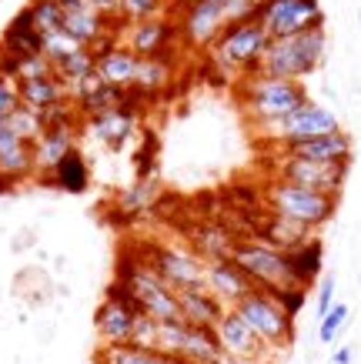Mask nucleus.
<instances>
[{"mask_svg":"<svg viewBox=\"0 0 361 364\" xmlns=\"http://www.w3.org/2000/svg\"><path fill=\"white\" fill-rule=\"evenodd\" d=\"M274 298L281 301V308L291 314V318H298V311H305V301H308V287H288V291H278Z\"/></svg>","mask_w":361,"mask_h":364,"instance_id":"nucleus-41","label":"nucleus"},{"mask_svg":"<svg viewBox=\"0 0 361 364\" xmlns=\"http://www.w3.org/2000/svg\"><path fill=\"white\" fill-rule=\"evenodd\" d=\"M84 127H88V131L94 134V141H100L104 147L124 151V147L137 137V131H141V114L131 111V107H117V111L98 114V117L84 121Z\"/></svg>","mask_w":361,"mask_h":364,"instance_id":"nucleus-16","label":"nucleus"},{"mask_svg":"<svg viewBox=\"0 0 361 364\" xmlns=\"http://www.w3.org/2000/svg\"><path fill=\"white\" fill-rule=\"evenodd\" d=\"M41 47H44V33L33 27L31 11L21 7L17 17L0 33V50H7L14 57H33V54H41Z\"/></svg>","mask_w":361,"mask_h":364,"instance_id":"nucleus-23","label":"nucleus"},{"mask_svg":"<svg viewBox=\"0 0 361 364\" xmlns=\"http://www.w3.org/2000/svg\"><path fill=\"white\" fill-rule=\"evenodd\" d=\"M47 74H54V67L47 60L44 54H33V57H17V70H14V77L17 84L21 80H37V77H47Z\"/></svg>","mask_w":361,"mask_h":364,"instance_id":"nucleus-39","label":"nucleus"},{"mask_svg":"<svg viewBox=\"0 0 361 364\" xmlns=\"http://www.w3.org/2000/svg\"><path fill=\"white\" fill-rule=\"evenodd\" d=\"M214 331H218V341H221V348H224V354H231V358L241 364H258L264 354H271L268 344L251 331V324L241 318L234 308L224 311V318L218 321Z\"/></svg>","mask_w":361,"mask_h":364,"instance_id":"nucleus-15","label":"nucleus"},{"mask_svg":"<svg viewBox=\"0 0 361 364\" xmlns=\"http://www.w3.org/2000/svg\"><path fill=\"white\" fill-rule=\"evenodd\" d=\"M67 14L70 11H94V0H57Z\"/></svg>","mask_w":361,"mask_h":364,"instance_id":"nucleus-43","label":"nucleus"},{"mask_svg":"<svg viewBox=\"0 0 361 364\" xmlns=\"http://www.w3.org/2000/svg\"><path fill=\"white\" fill-rule=\"evenodd\" d=\"M348 318H351V308H348V304H335V308H331L325 318L318 321V341H321V344H331L341 334V328L348 324Z\"/></svg>","mask_w":361,"mask_h":364,"instance_id":"nucleus-37","label":"nucleus"},{"mask_svg":"<svg viewBox=\"0 0 361 364\" xmlns=\"http://www.w3.org/2000/svg\"><path fill=\"white\" fill-rule=\"evenodd\" d=\"M77 131L80 124H64V127H47L41 134V141L33 144V164H37V174H51L54 164L67 151L77 147Z\"/></svg>","mask_w":361,"mask_h":364,"instance_id":"nucleus-22","label":"nucleus"},{"mask_svg":"<svg viewBox=\"0 0 361 364\" xmlns=\"http://www.w3.org/2000/svg\"><path fill=\"white\" fill-rule=\"evenodd\" d=\"M144 261L164 277L174 291H184V287H208V281H204L208 261H204V257H201L187 241H154V244H147Z\"/></svg>","mask_w":361,"mask_h":364,"instance_id":"nucleus-10","label":"nucleus"},{"mask_svg":"<svg viewBox=\"0 0 361 364\" xmlns=\"http://www.w3.org/2000/svg\"><path fill=\"white\" fill-rule=\"evenodd\" d=\"M31 174H37L33 144L17 137L7 121H0V177H7L11 184H17V181H23Z\"/></svg>","mask_w":361,"mask_h":364,"instance_id":"nucleus-19","label":"nucleus"},{"mask_svg":"<svg viewBox=\"0 0 361 364\" xmlns=\"http://www.w3.org/2000/svg\"><path fill=\"white\" fill-rule=\"evenodd\" d=\"M7 124H11V131L17 134V137H23L27 144H37L41 141V134H44V121H41V114L31 111V107H23V104H21V111L14 114Z\"/></svg>","mask_w":361,"mask_h":364,"instance_id":"nucleus-36","label":"nucleus"},{"mask_svg":"<svg viewBox=\"0 0 361 364\" xmlns=\"http://www.w3.org/2000/svg\"><path fill=\"white\" fill-rule=\"evenodd\" d=\"M231 261L244 271V274L254 281V287L261 291H288V287H301L291 274V264H288V254L271 247V244L258 241V237H238L234 247H231Z\"/></svg>","mask_w":361,"mask_h":364,"instance_id":"nucleus-6","label":"nucleus"},{"mask_svg":"<svg viewBox=\"0 0 361 364\" xmlns=\"http://www.w3.org/2000/svg\"><path fill=\"white\" fill-rule=\"evenodd\" d=\"M348 167L351 161H305V157H288L271 151V177L318 191V194H328V198H341L345 181H348Z\"/></svg>","mask_w":361,"mask_h":364,"instance_id":"nucleus-9","label":"nucleus"},{"mask_svg":"<svg viewBox=\"0 0 361 364\" xmlns=\"http://www.w3.org/2000/svg\"><path fill=\"white\" fill-rule=\"evenodd\" d=\"M204 281H208V291L224 304V308H234L241 298H248L254 291V281L244 271H241L231 257H218V261H208V271H204Z\"/></svg>","mask_w":361,"mask_h":364,"instance_id":"nucleus-17","label":"nucleus"},{"mask_svg":"<svg viewBox=\"0 0 361 364\" xmlns=\"http://www.w3.org/2000/svg\"><path fill=\"white\" fill-rule=\"evenodd\" d=\"M181 358H184L187 364H221L228 354L221 348L214 328H194V324H187L184 344H181Z\"/></svg>","mask_w":361,"mask_h":364,"instance_id":"nucleus-27","label":"nucleus"},{"mask_svg":"<svg viewBox=\"0 0 361 364\" xmlns=\"http://www.w3.org/2000/svg\"><path fill=\"white\" fill-rule=\"evenodd\" d=\"M17 111H21V84L0 74V121H11Z\"/></svg>","mask_w":361,"mask_h":364,"instance_id":"nucleus-38","label":"nucleus"},{"mask_svg":"<svg viewBox=\"0 0 361 364\" xmlns=\"http://www.w3.org/2000/svg\"><path fill=\"white\" fill-rule=\"evenodd\" d=\"M288 264H291V274H295L298 284L311 287L318 277H321V267H325V247H321V241L311 237V241H305L301 247L288 251Z\"/></svg>","mask_w":361,"mask_h":364,"instance_id":"nucleus-31","label":"nucleus"},{"mask_svg":"<svg viewBox=\"0 0 361 364\" xmlns=\"http://www.w3.org/2000/svg\"><path fill=\"white\" fill-rule=\"evenodd\" d=\"M47 181L57 191H64V194H84L90 188V164H88V157H84V151L80 147L67 151L54 164V171L47 174Z\"/></svg>","mask_w":361,"mask_h":364,"instance_id":"nucleus-26","label":"nucleus"},{"mask_svg":"<svg viewBox=\"0 0 361 364\" xmlns=\"http://www.w3.org/2000/svg\"><path fill=\"white\" fill-rule=\"evenodd\" d=\"M164 14H177L174 0H120L117 4V17L124 23L154 21V17H164Z\"/></svg>","mask_w":361,"mask_h":364,"instance_id":"nucleus-32","label":"nucleus"},{"mask_svg":"<svg viewBox=\"0 0 361 364\" xmlns=\"http://www.w3.org/2000/svg\"><path fill=\"white\" fill-rule=\"evenodd\" d=\"M331 308H335V277L328 274L321 281V287H318V321L325 318Z\"/></svg>","mask_w":361,"mask_h":364,"instance_id":"nucleus-42","label":"nucleus"},{"mask_svg":"<svg viewBox=\"0 0 361 364\" xmlns=\"http://www.w3.org/2000/svg\"><path fill=\"white\" fill-rule=\"evenodd\" d=\"M341 131L338 114L328 111L325 104H315L308 97L298 111H291L281 121L271 124H258L254 134L261 137V144L268 147H278V144H295V141H311V137H321V134H335Z\"/></svg>","mask_w":361,"mask_h":364,"instance_id":"nucleus-8","label":"nucleus"},{"mask_svg":"<svg viewBox=\"0 0 361 364\" xmlns=\"http://www.w3.org/2000/svg\"><path fill=\"white\" fill-rule=\"evenodd\" d=\"M174 84V57H141L137 74H134V90H141L144 97L164 94Z\"/></svg>","mask_w":361,"mask_h":364,"instance_id":"nucleus-28","label":"nucleus"},{"mask_svg":"<svg viewBox=\"0 0 361 364\" xmlns=\"http://www.w3.org/2000/svg\"><path fill=\"white\" fill-rule=\"evenodd\" d=\"M268 44H271V37H268V31L261 27L258 14H254L248 21L228 23V27L221 31L218 41L211 44L208 54L221 74L241 80L244 74H254V70H258Z\"/></svg>","mask_w":361,"mask_h":364,"instance_id":"nucleus-3","label":"nucleus"},{"mask_svg":"<svg viewBox=\"0 0 361 364\" xmlns=\"http://www.w3.org/2000/svg\"><path fill=\"white\" fill-rule=\"evenodd\" d=\"M234 311L251 324V331L268 344L271 354L291 348V341H295V318L281 308V301L274 298L271 291L254 287L248 298H241L238 304H234Z\"/></svg>","mask_w":361,"mask_h":364,"instance_id":"nucleus-7","label":"nucleus"},{"mask_svg":"<svg viewBox=\"0 0 361 364\" xmlns=\"http://www.w3.org/2000/svg\"><path fill=\"white\" fill-rule=\"evenodd\" d=\"M177 41H181V27L174 14L131 23V27L124 23V33H120V44L131 47L137 57H174Z\"/></svg>","mask_w":361,"mask_h":364,"instance_id":"nucleus-13","label":"nucleus"},{"mask_svg":"<svg viewBox=\"0 0 361 364\" xmlns=\"http://www.w3.org/2000/svg\"><path fill=\"white\" fill-rule=\"evenodd\" d=\"M325 50H328V33H325V27H315V31L295 33V37L271 41L261 57V64H258V70L268 74V77L301 80L305 84V77H311L318 67H321Z\"/></svg>","mask_w":361,"mask_h":364,"instance_id":"nucleus-2","label":"nucleus"},{"mask_svg":"<svg viewBox=\"0 0 361 364\" xmlns=\"http://www.w3.org/2000/svg\"><path fill=\"white\" fill-rule=\"evenodd\" d=\"M27 11H31V21L41 33H54L64 31V17L67 11L57 4V0H27Z\"/></svg>","mask_w":361,"mask_h":364,"instance_id":"nucleus-34","label":"nucleus"},{"mask_svg":"<svg viewBox=\"0 0 361 364\" xmlns=\"http://www.w3.org/2000/svg\"><path fill=\"white\" fill-rule=\"evenodd\" d=\"M234 231H228L224 224H201L191 231L187 244L194 247L204 261H218V257H231V247H234Z\"/></svg>","mask_w":361,"mask_h":364,"instance_id":"nucleus-30","label":"nucleus"},{"mask_svg":"<svg viewBox=\"0 0 361 364\" xmlns=\"http://www.w3.org/2000/svg\"><path fill=\"white\" fill-rule=\"evenodd\" d=\"M137 60L141 57L134 54L131 47H124L117 41L114 47H108L104 54H98V70L100 80L104 84H114V87H124V90H131L134 87V74H137Z\"/></svg>","mask_w":361,"mask_h":364,"instance_id":"nucleus-24","label":"nucleus"},{"mask_svg":"<svg viewBox=\"0 0 361 364\" xmlns=\"http://www.w3.org/2000/svg\"><path fill=\"white\" fill-rule=\"evenodd\" d=\"M94 67H98V54H94L90 47H80V50H74V54L64 57V60L54 67V74L64 80L67 90H70L77 80H84L88 74H94Z\"/></svg>","mask_w":361,"mask_h":364,"instance_id":"nucleus-33","label":"nucleus"},{"mask_svg":"<svg viewBox=\"0 0 361 364\" xmlns=\"http://www.w3.org/2000/svg\"><path fill=\"white\" fill-rule=\"evenodd\" d=\"M131 344H141V348H157V321L141 314L137 324H134V334H131Z\"/></svg>","mask_w":361,"mask_h":364,"instance_id":"nucleus-40","label":"nucleus"},{"mask_svg":"<svg viewBox=\"0 0 361 364\" xmlns=\"http://www.w3.org/2000/svg\"><path fill=\"white\" fill-rule=\"evenodd\" d=\"M258 21L271 41L325 27V11L318 0H261Z\"/></svg>","mask_w":361,"mask_h":364,"instance_id":"nucleus-12","label":"nucleus"},{"mask_svg":"<svg viewBox=\"0 0 361 364\" xmlns=\"http://www.w3.org/2000/svg\"><path fill=\"white\" fill-rule=\"evenodd\" d=\"M94 364H187L184 358L157 348H141V344H100V351L94 354Z\"/></svg>","mask_w":361,"mask_h":364,"instance_id":"nucleus-25","label":"nucleus"},{"mask_svg":"<svg viewBox=\"0 0 361 364\" xmlns=\"http://www.w3.org/2000/svg\"><path fill=\"white\" fill-rule=\"evenodd\" d=\"M177 27L184 44L197 47V50H211V44L221 37V31L228 27V17L221 11V0H187L177 4Z\"/></svg>","mask_w":361,"mask_h":364,"instance_id":"nucleus-14","label":"nucleus"},{"mask_svg":"<svg viewBox=\"0 0 361 364\" xmlns=\"http://www.w3.org/2000/svg\"><path fill=\"white\" fill-rule=\"evenodd\" d=\"M264 208L271 210V214L291 218V221L308 224L311 231H318V228H325L335 218L338 198H328V194H318V191L298 188V184H288V181L271 177L264 184Z\"/></svg>","mask_w":361,"mask_h":364,"instance_id":"nucleus-5","label":"nucleus"},{"mask_svg":"<svg viewBox=\"0 0 361 364\" xmlns=\"http://www.w3.org/2000/svg\"><path fill=\"white\" fill-rule=\"evenodd\" d=\"M137 318H141V308H137L134 294L127 291L124 281L114 277L104 291V301L94 311V328H98L100 344H127Z\"/></svg>","mask_w":361,"mask_h":364,"instance_id":"nucleus-11","label":"nucleus"},{"mask_svg":"<svg viewBox=\"0 0 361 364\" xmlns=\"http://www.w3.org/2000/svg\"><path fill=\"white\" fill-rule=\"evenodd\" d=\"M67 97H70V90L57 74H47V77L37 80H21V104L37 114H44L47 107H54V104H61Z\"/></svg>","mask_w":361,"mask_h":364,"instance_id":"nucleus-29","label":"nucleus"},{"mask_svg":"<svg viewBox=\"0 0 361 364\" xmlns=\"http://www.w3.org/2000/svg\"><path fill=\"white\" fill-rule=\"evenodd\" d=\"M251 237H258V241L271 244V247L288 254V251H295V247H301L305 241H311L315 231H311L308 224H298V221H291V218H281V214H271V210H268Z\"/></svg>","mask_w":361,"mask_h":364,"instance_id":"nucleus-20","label":"nucleus"},{"mask_svg":"<svg viewBox=\"0 0 361 364\" xmlns=\"http://www.w3.org/2000/svg\"><path fill=\"white\" fill-rule=\"evenodd\" d=\"M271 151L288 157H305V161H351V137L345 131H335V134L311 137V141L278 144Z\"/></svg>","mask_w":361,"mask_h":364,"instance_id":"nucleus-18","label":"nucleus"},{"mask_svg":"<svg viewBox=\"0 0 361 364\" xmlns=\"http://www.w3.org/2000/svg\"><path fill=\"white\" fill-rule=\"evenodd\" d=\"M117 281L127 284V291L134 294L141 314H147V318H154V321H184L181 318V304H177V291L167 284L164 277L157 274L144 257L120 261Z\"/></svg>","mask_w":361,"mask_h":364,"instance_id":"nucleus-4","label":"nucleus"},{"mask_svg":"<svg viewBox=\"0 0 361 364\" xmlns=\"http://www.w3.org/2000/svg\"><path fill=\"white\" fill-rule=\"evenodd\" d=\"M331 364H351V348H338L335 358H331Z\"/></svg>","mask_w":361,"mask_h":364,"instance_id":"nucleus-44","label":"nucleus"},{"mask_svg":"<svg viewBox=\"0 0 361 364\" xmlns=\"http://www.w3.org/2000/svg\"><path fill=\"white\" fill-rule=\"evenodd\" d=\"M177 304H181V318L187 324H194V328H218V321L228 311L208 287H184V291H177Z\"/></svg>","mask_w":361,"mask_h":364,"instance_id":"nucleus-21","label":"nucleus"},{"mask_svg":"<svg viewBox=\"0 0 361 364\" xmlns=\"http://www.w3.org/2000/svg\"><path fill=\"white\" fill-rule=\"evenodd\" d=\"M80 47L84 44H77L67 31H54V33H44V47H41V54L51 60V67H57L64 57H70L74 50H80Z\"/></svg>","mask_w":361,"mask_h":364,"instance_id":"nucleus-35","label":"nucleus"},{"mask_svg":"<svg viewBox=\"0 0 361 364\" xmlns=\"http://www.w3.org/2000/svg\"><path fill=\"white\" fill-rule=\"evenodd\" d=\"M238 97L244 117L251 121V127H258V124L281 121L291 111H298L308 100V90L301 80L268 77L261 70H254V74H244L238 80Z\"/></svg>","mask_w":361,"mask_h":364,"instance_id":"nucleus-1","label":"nucleus"}]
</instances>
